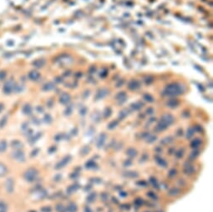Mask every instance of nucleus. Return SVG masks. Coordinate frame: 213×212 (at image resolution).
<instances>
[{
    "mask_svg": "<svg viewBox=\"0 0 213 212\" xmlns=\"http://www.w3.org/2000/svg\"><path fill=\"white\" fill-rule=\"evenodd\" d=\"M165 91H166L167 94H169V95H176V94H182V92L184 91V89H182V86L181 84H170L169 86H167Z\"/></svg>",
    "mask_w": 213,
    "mask_h": 212,
    "instance_id": "obj_1",
    "label": "nucleus"
},
{
    "mask_svg": "<svg viewBox=\"0 0 213 212\" xmlns=\"http://www.w3.org/2000/svg\"><path fill=\"white\" fill-rule=\"evenodd\" d=\"M37 175H38V173H37V171L34 169H29V170H28L25 172L24 177H25V179H26L27 181H33L34 180L36 179Z\"/></svg>",
    "mask_w": 213,
    "mask_h": 212,
    "instance_id": "obj_2",
    "label": "nucleus"
},
{
    "mask_svg": "<svg viewBox=\"0 0 213 212\" xmlns=\"http://www.w3.org/2000/svg\"><path fill=\"white\" fill-rule=\"evenodd\" d=\"M13 157L16 159L17 161H24V155L22 151L17 150L13 153Z\"/></svg>",
    "mask_w": 213,
    "mask_h": 212,
    "instance_id": "obj_3",
    "label": "nucleus"
},
{
    "mask_svg": "<svg viewBox=\"0 0 213 212\" xmlns=\"http://www.w3.org/2000/svg\"><path fill=\"white\" fill-rule=\"evenodd\" d=\"M6 173H7V168L4 164L0 163V177L5 176Z\"/></svg>",
    "mask_w": 213,
    "mask_h": 212,
    "instance_id": "obj_4",
    "label": "nucleus"
},
{
    "mask_svg": "<svg viewBox=\"0 0 213 212\" xmlns=\"http://www.w3.org/2000/svg\"><path fill=\"white\" fill-rule=\"evenodd\" d=\"M6 188H7V191H9V192H11L13 191V186H14V183H13V181L9 179V181H7V183H6Z\"/></svg>",
    "mask_w": 213,
    "mask_h": 212,
    "instance_id": "obj_5",
    "label": "nucleus"
},
{
    "mask_svg": "<svg viewBox=\"0 0 213 212\" xmlns=\"http://www.w3.org/2000/svg\"><path fill=\"white\" fill-rule=\"evenodd\" d=\"M6 148H7V143H6V141L2 140V141L0 142V153H1V152H4V151L6 150Z\"/></svg>",
    "mask_w": 213,
    "mask_h": 212,
    "instance_id": "obj_6",
    "label": "nucleus"
},
{
    "mask_svg": "<svg viewBox=\"0 0 213 212\" xmlns=\"http://www.w3.org/2000/svg\"><path fill=\"white\" fill-rule=\"evenodd\" d=\"M7 211V206L5 204L0 203V212H6Z\"/></svg>",
    "mask_w": 213,
    "mask_h": 212,
    "instance_id": "obj_7",
    "label": "nucleus"
},
{
    "mask_svg": "<svg viewBox=\"0 0 213 212\" xmlns=\"http://www.w3.org/2000/svg\"><path fill=\"white\" fill-rule=\"evenodd\" d=\"M22 145H23L19 141H14L13 142V146L15 147V148H20V147H22Z\"/></svg>",
    "mask_w": 213,
    "mask_h": 212,
    "instance_id": "obj_8",
    "label": "nucleus"
}]
</instances>
